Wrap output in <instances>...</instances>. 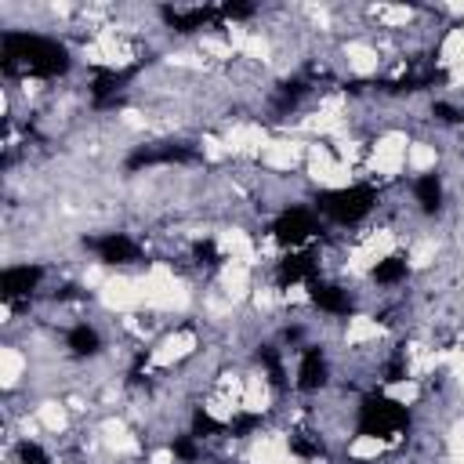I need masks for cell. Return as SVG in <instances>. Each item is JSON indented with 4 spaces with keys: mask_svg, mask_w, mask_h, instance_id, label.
<instances>
[{
    "mask_svg": "<svg viewBox=\"0 0 464 464\" xmlns=\"http://www.w3.org/2000/svg\"><path fill=\"white\" fill-rule=\"evenodd\" d=\"M221 431H228V428H225L221 420H214L203 406H196V410H192V431H188V435L203 439V435H221Z\"/></svg>",
    "mask_w": 464,
    "mask_h": 464,
    "instance_id": "obj_16",
    "label": "cell"
},
{
    "mask_svg": "<svg viewBox=\"0 0 464 464\" xmlns=\"http://www.w3.org/2000/svg\"><path fill=\"white\" fill-rule=\"evenodd\" d=\"M326 377H330V370H326V355H323V348L308 344V348L301 352V366H297V388H301V392H319V388L326 384Z\"/></svg>",
    "mask_w": 464,
    "mask_h": 464,
    "instance_id": "obj_10",
    "label": "cell"
},
{
    "mask_svg": "<svg viewBox=\"0 0 464 464\" xmlns=\"http://www.w3.org/2000/svg\"><path fill=\"white\" fill-rule=\"evenodd\" d=\"M315 268H319L315 254H308V250H301V254H286V257L279 261V268H276V283H279V286H290V283H312V279H315Z\"/></svg>",
    "mask_w": 464,
    "mask_h": 464,
    "instance_id": "obj_11",
    "label": "cell"
},
{
    "mask_svg": "<svg viewBox=\"0 0 464 464\" xmlns=\"http://www.w3.org/2000/svg\"><path fill=\"white\" fill-rule=\"evenodd\" d=\"M257 362L268 370L272 384H276V388H283V362H279V352H276L272 344H261V348H257Z\"/></svg>",
    "mask_w": 464,
    "mask_h": 464,
    "instance_id": "obj_18",
    "label": "cell"
},
{
    "mask_svg": "<svg viewBox=\"0 0 464 464\" xmlns=\"http://www.w3.org/2000/svg\"><path fill=\"white\" fill-rule=\"evenodd\" d=\"M170 453H174L178 460H185V464H192V460L199 457V446H196V435H178V439H170Z\"/></svg>",
    "mask_w": 464,
    "mask_h": 464,
    "instance_id": "obj_19",
    "label": "cell"
},
{
    "mask_svg": "<svg viewBox=\"0 0 464 464\" xmlns=\"http://www.w3.org/2000/svg\"><path fill=\"white\" fill-rule=\"evenodd\" d=\"M402 373H406V366H402V359L395 355V359L388 362V381H402Z\"/></svg>",
    "mask_w": 464,
    "mask_h": 464,
    "instance_id": "obj_26",
    "label": "cell"
},
{
    "mask_svg": "<svg viewBox=\"0 0 464 464\" xmlns=\"http://www.w3.org/2000/svg\"><path fill=\"white\" fill-rule=\"evenodd\" d=\"M290 453H297L304 460H319L326 450H323L319 439H308V431H297V435H290Z\"/></svg>",
    "mask_w": 464,
    "mask_h": 464,
    "instance_id": "obj_17",
    "label": "cell"
},
{
    "mask_svg": "<svg viewBox=\"0 0 464 464\" xmlns=\"http://www.w3.org/2000/svg\"><path fill=\"white\" fill-rule=\"evenodd\" d=\"M406 428H410V410L402 402H395L381 392H373L359 402V417H355L359 439H395Z\"/></svg>",
    "mask_w": 464,
    "mask_h": 464,
    "instance_id": "obj_2",
    "label": "cell"
},
{
    "mask_svg": "<svg viewBox=\"0 0 464 464\" xmlns=\"http://www.w3.org/2000/svg\"><path fill=\"white\" fill-rule=\"evenodd\" d=\"M192 160H199V156L192 152V145H185V141H156V145H138V149L123 160V167L134 174V170H141V167H156V163H192Z\"/></svg>",
    "mask_w": 464,
    "mask_h": 464,
    "instance_id": "obj_4",
    "label": "cell"
},
{
    "mask_svg": "<svg viewBox=\"0 0 464 464\" xmlns=\"http://www.w3.org/2000/svg\"><path fill=\"white\" fill-rule=\"evenodd\" d=\"M431 116L442 120V123H460V120H464V112H457V109L446 105V102H435V105H431Z\"/></svg>",
    "mask_w": 464,
    "mask_h": 464,
    "instance_id": "obj_25",
    "label": "cell"
},
{
    "mask_svg": "<svg viewBox=\"0 0 464 464\" xmlns=\"http://www.w3.org/2000/svg\"><path fill=\"white\" fill-rule=\"evenodd\" d=\"M69 65H72L69 51L58 40H51V36L18 33V29H4L0 33V69L7 76L54 80V76L69 72Z\"/></svg>",
    "mask_w": 464,
    "mask_h": 464,
    "instance_id": "obj_1",
    "label": "cell"
},
{
    "mask_svg": "<svg viewBox=\"0 0 464 464\" xmlns=\"http://www.w3.org/2000/svg\"><path fill=\"white\" fill-rule=\"evenodd\" d=\"M18 464H51V457L44 453V446H36V442H18Z\"/></svg>",
    "mask_w": 464,
    "mask_h": 464,
    "instance_id": "obj_20",
    "label": "cell"
},
{
    "mask_svg": "<svg viewBox=\"0 0 464 464\" xmlns=\"http://www.w3.org/2000/svg\"><path fill=\"white\" fill-rule=\"evenodd\" d=\"M257 424H261V413H239V417L228 424V431H232L236 439H243V435H250Z\"/></svg>",
    "mask_w": 464,
    "mask_h": 464,
    "instance_id": "obj_24",
    "label": "cell"
},
{
    "mask_svg": "<svg viewBox=\"0 0 464 464\" xmlns=\"http://www.w3.org/2000/svg\"><path fill=\"white\" fill-rule=\"evenodd\" d=\"M65 348H69V355H76V359H91V355L102 352V337H98L94 326L76 323V326L65 334Z\"/></svg>",
    "mask_w": 464,
    "mask_h": 464,
    "instance_id": "obj_13",
    "label": "cell"
},
{
    "mask_svg": "<svg viewBox=\"0 0 464 464\" xmlns=\"http://www.w3.org/2000/svg\"><path fill=\"white\" fill-rule=\"evenodd\" d=\"M192 254H196V261H199V265H218V261H221V257H218L214 239H196V243H192Z\"/></svg>",
    "mask_w": 464,
    "mask_h": 464,
    "instance_id": "obj_23",
    "label": "cell"
},
{
    "mask_svg": "<svg viewBox=\"0 0 464 464\" xmlns=\"http://www.w3.org/2000/svg\"><path fill=\"white\" fill-rule=\"evenodd\" d=\"M319 228H315V218L308 207H286L276 221H272V236L283 243V246H301L304 239H312Z\"/></svg>",
    "mask_w": 464,
    "mask_h": 464,
    "instance_id": "obj_5",
    "label": "cell"
},
{
    "mask_svg": "<svg viewBox=\"0 0 464 464\" xmlns=\"http://www.w3.org/2000/svg\"><path fill=\"white\" fill-rule=\"evenodd\" d=\"M141 65H130L123 72H112V69H98L94 72V83H91V98L98 109H109V105H120V87L138 72Z\"/></svg>",
    "mask_w": 464,
    "mask_h": 464,
    "instance_id": "obj_9",
    "label": "cell"
},
{
    "mask_svg": "<svg viewBox=\"0 0 464 464\" xmlns=\"http://www.w3.org/2000/svg\"><path fill=\"white\" fill-rule=\"evenodd\" d=\"M308 301H312L315 308L330 312V315H348V312H352V297H348L341 286L323 283V279H312V283H308Z\"/></svg>",
    "mask_w": 464,
    "mask_h": 464,
    "instance_id": "obj_12",
    "label": "cell"
},
{
    "mask_svg": "<svg viewBox=\"0 0 464 464\" xmlns=\"http://www.w3.org/2000/svg\"><path fill=\"white\" fill-rule=\"evenodd\" d=\"M87 246H91L105 265H130V261L141 257L138 243H134L130 236H123V232H105V236H98V239H87Z\"/></svg>",
    "mask_w": 464,
    "mask_h": 464,
    "instance_id": "obj_7",
    "label": "cell"
},
{
    "mask_svg": "<svg viewBox=\"0 0 464 464\" xmlns=\"http://www.w3.org/2000/svg\"><path fill=\"white\" fill-rule=\"evenodd\" d=\"M301 94H304V80H283V83H279V109L294 105Z\"/></svg>",
    "mask_w": 464,
    "mask_h": 464,
    "instance_id": "obj_21",
    "label": "cell"
},
{
    "mask_svg": "<svg viewBox=\"0 0 464 464\" xmlns=\"http://www.w3.org/2000/svg\"><path fill=\"white\" fill-rule=\"evenodd\" d=\"M373 279H377V283H384V286H392V283L406 279V257H402V254H388L384 261H377V265H373Z\"/></svg>",
    "mask_w": 464,
    "mask_h": 464,
    "instance_id": "obj_15",
    "label": "cell"
},
{
    "mask_svg": "<svg viewBox=\"0 0 464 464\" xmlns=\"http://www.w3.org/2000/svg\"><path fill=\"white\" fill-rule=\"evenodd\" d=\"M40 279H44V268L40 265H11V268L0 272V297L7 304L22 301V297H33V290L40 286Z\"/></svg>",
    "mask_w": 464,
    "mask_h": 464,
    "instance_id": "obj_6",
    "label": "cell"
},
{
    "mask_svg": "<svg viewBox=\"0 0 464 464\" xmlns=\"http://www.w3.org/2000/svg\"><path fill=\"white\" fill-rule=\"evenodd\" d=\"M312 203H315V210L326 214L330 221H337V225H355V221H362V218L373 210V203H377V188H373V185L323 188V192L312 196Z\"/></svg>",
    "mask_w": 464,
    "mask_h": 464,
    "instance_id": "obj_3",
    "label": "cell"
},
{
    "mask_svg": "<svg viewBox=\"0 0 464 464\" xmlns=\"http://www.w3.org/2000/svg\"><path fill=\"white\" fill-rule=\"evenodd\" d=\"M160 18L174 33H196V29H203L210 22H221L218 7H210V4H203V7H160Z\"/></svg>",
    "mask_w": 464,
    "mask_h": 464,
    "instance_id": "obj_8",
    "label": "cell"
},
{
    "mask_svg": "<svg viewBox=\"0 0 464 464\" xmlns=\"http://www.w3.org/2000/svg\"><path fill=\"white\" fill-rule=\"evenodd\" d=\"M218 14H221V22H239V18H250L254 14V4H221L218 7Z\"/></svg>",
    "mask_w": 464,
    "mask_h": 464,
    "instance_id": "obj_22",
    "label": "cell"
},
{
    "mask_svg": "<svg viewBox=\"0 0 464 464\" xmlns=\"http://www.w3.org/2000/svg\"><path fill=\"white\" fill-rule=\"evenodd\" d=\"M413 196H417L424 214H439V207H442V181H439V174H420L413 181Z\"/></svg>",
    "mask_w": 464,
    "mask_h": 464,
    "instance_id": "obj_14",
    "label": "cell"
}]
</instances>
